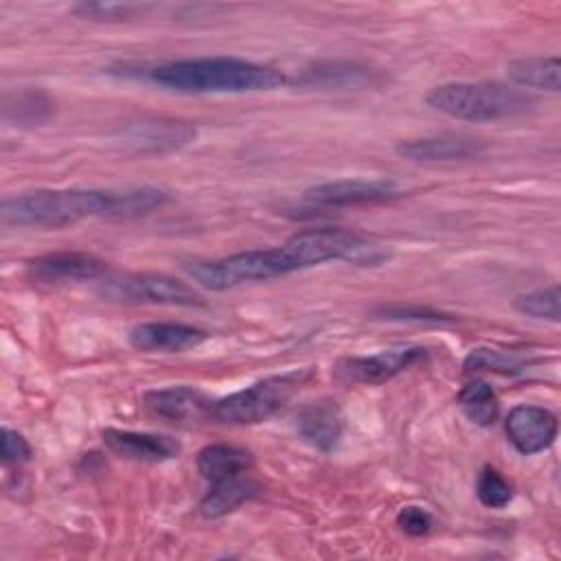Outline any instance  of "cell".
<instances>
[{"label": "cell", "instance_id": "ac0fdd59", "mask_svg": "<svg viewBox=\"0 0 561 561\" xmlns=\"http://www.w3.org/2000/svg\"><path fill=\"white\" fill-rule=\"evenodd\" d=\"M259 495H261V486L254 480L245 476H234L221 482H213V486L199 502V513L206 519H217L237 511L239 506H243L245 502Z\"/></svg>", "mask_w": 561, "mask_h": 561}, {"label": "cell", "instance_id": "52a82bcc", "mask_svg": "<svg viewBox=\"0 0 561 561\" xmlns=\"http://www.w3.org/2000/svg\"><path fill=\"white\" fill-rule=\"evenodd\" d=\"M197 136L195 125L175 118H140L131 121L114 134L123 151L140 156H160L191 145Z\"/></svg>", "mask_w": 561, "mask_h": 561}, {"label": "cell", "instance_id": "7402d4cb", "mask_svg": "<svg viewBox=\"0 0 561 561\" xmlns=\"http://www.w3.org/2000/svg\"><path fill=\"white\" fill-rule=\"evenodd\" d=\"M528 355L524 353H515V351H497V348H473L462 366L465 373H482V370H491V373H519L524 370V366H528Z\"/></svg>", "mask_w": 561, "mask_h": 561}, {"label": "cell", "instance_id": "277c9868", "mask_svg": "<svg viewBox=\"0 0 561 561\" xmlns=\"http://www.w3.org/2000/svg\"><path fill=\"white\" fill-rule=\"evenodd\" d=\"M425 103L451 118L471 123H495L517 118L533 110L535 99L497 81H449L434 85L425 94Z\"/></svg>", "mask_w": 561, "mask_h": 561}, {"label": "cell", "instance_id": "8992f818", "mask_svg": "<svg viewBox=\"0 0 561 561\" xmlns=\"http://www.w3.org/2000/svg\"><path fill=\"white\" fill-rule=\"evenodd\" d=\"M101 296L116 302L134 305H171V307H195L202 305V296L186 283L160 272H140L110 276L99 285Z\"/></svg>", "mask_w": 561, "mask_h": 561}, {"label": "cell", "instance_id": "e0dca14e", "mask_svg": "<svg viewBox=\"0 0 561 561\" xmlns=\"http://www.w3.org/2000/svg\"><path fill=\"white\" fill-rule=\"evenodd\" d=\"M252 462L254 458L248 449L237 445H226V443L206 445L204 449L197 451V458H195L197 471L208 482H221L234 476H243L252 467Z\"/></svg>", "mask_w": 561, "mask_h": 561}, {"label": "cell", "instance_id": "4fadbf2b", "mask_svg": "<svg viewBox=\"0 0 561 561\" xmlns=\"http://www.w3.org/2000/svg\"><path fill=\"white\" fill-rule=\"evenodd\" d=\"M142 403L153 416L171 423L210 421L215 405V401L195 386H169L147 390Z\"/></svg>", "mask_w": 561, "mask_h": 561}, {"label": "cell", "instance_id": "6da1fadb", "mask_svg": "<svg viewBox=\"0 0 561 561\" xmlns=\"http://www.w3.org/2000/svg\"><path fill=\"white\" fill-rule=\"evenodd\" d=\"M171 199L160 186L136 188H35L4 197L0 217L7 226L64 228L81 219H134Z\"/></svg>", "mask_w": 561, "mask_h": 561}, {"label": "cell", "instance_id": "603a6c76", "mask_svg": "<svg viewBox=\"0 0 561 561\" xmlns=\"http://www.w3.org/2000/svg\"><path fill=\"white\" fill-rule=\"evenodd\" d=\"M561 294L557 285L543 287V289H535V291H526L519 294L513 302V307L535 320H550V322H559L561 318V307H559Z\"/></svg>", "mask_w": 561, "mask_h": 561}, {"label": "cell", "instance_id": "7a4b0ae2", "mask_svg": "<svg viewBox=\"0 0 561 561\" xmlns=\"http://www.w3.org/2000/svg\"><path fill=\"white\" fill-rule=\"evenodd\" d=\"M149 79L164 90L184 94L265 92L291 83L285 72L272 66L221 55L160 64L149 72Z\"/></svg>", "mask_w": 561, "mask_h": 561}, {"label": "cell", "instance_id": "ba28073f", "mask_svg": "<svg viewBox=\"0 0 561 561\" xmlns=\"http://www.w3.org/2000/svg\"><path fill=\"white\" fill-rule=\"evenodd\" d=\"M427 348L423 346H394L373 355H348L337 359L333 375L342 383L379 386L416 362H423Z\"/></svg>", "mask_w": 561, "mask_h": 561}, {"label": "cell", "instance_id": "5bb4252c", "mask_svg": "<svg viewBox=\"0 0 561 561\" xmlns=\"http://www.w3.org/2000/svg\"><path fill=\"white\" fill-rule=\"evenodd\" d=\"M206 337L204 329L182 322H140L129 329V344L140 353H184Z\"/></svg>", "mask_w": 561, "mask_h": 561}, {"label": "cell", "instance_id": "9c48e42d", "mask_svg": "<svg viewBox=\"0 0 561 561\" xmlns=\"http://www.w3.org/2000/svg\"><path fill=\"white\" fill-rule=\"evenodd\" d=\"M403 195V188L390 180H333L309 186L305 191V199L316 206H373L388 204Z\"/></svg>", "mask_w": 561, "mask_h": 561}, {"label": "cell", "instance_id": "7c38bea8", "mask_svg": "<svg viewBox=\"0 0 561 561\" xmlns=\"http://www.w3.org/2000/svg\"><path fill=\"white\" fill-rule=\"evenodd\" d=\"M504 432L511 445L519 454L533 456L548 449L554 443L559 432V421L550 410L541 405L522 403L508 410V416L504 421Z\"/></svg>", "mask_w": 561, "mask_h": 561}, {"label": "cell", "instance_id": "9a60e30c", "mask_svg": "<svg viewBox=\"0 0 561 561\" xmlns=\"http://www.w3.org/2000/svg\"><path fill=\"white\" fill-rule=\"evenodd\" d=\"M103 445L127 460L138 462H164L180 454L182 445L164 434H149V432H131V430H103Z\"/></svg>", "mask_w": 561, "mask_h": 561}, {"label": "cell", "instance_id": "cb8c5ba5", "mask_svg": "<svg viewBox=\"0 0 561 561\" xmlns=\"http://www.w3.org/2000/svg\"><path fill=\"white\" fill-rule=\"evenodd\" d=\"M476 493L486 508H504L515 497V486L497 469L484 467L478 476Z\"/></svg>", "mask_w": 561, "mask_h": 561}, {"label": "cell", "instance_id": "d4e9b609", "mask_svg": "<svg viewBox=\"0 0 561 561\" xmlns=\"http://www.w3.org/2000/svg\"><path fill=\"white\" fill-rule=\"evenodd\" d=\"M151 9L149 4L138 2H79L72 7V13L85 20H99V22H112V20H127L142 11Z\"/></svg>", "mask_w": 561, "mask_h": 561}, {"label": "cell", "instance_id": "3957f363", "mask_svg": "<svg viewBox=\"0 0 561 561\" xmlns=\"http://www.w3.org/2000/svg\"><path fill=\"white\" fill-rule=\"evenodd\" d=\"M307 267H313V259L302 232H296L276 248L245 250L213 261H193L186 272L202 287L226 291L243 283L272 280Z\"/></svg>", "mask_w": 561, "mask_h": 561}, {"label": "cell", "instance_id": "8fae6325", "mask_svg": "<svg viewBox=\"0 0 561 561\" xmlns=\"http://www.w3.org/2000/svg\"><path fill=\"white\" fill-rule=\"evenodd\" d=\"M397 156L410 162L421 164H451L467 162L480 158L486 151V145L480 138L462 136V134H440V136H423L408 138L397 142Z\"/></svg>", "mask_w": 561, "mask_h": 561}, {"label": "cell", "instance_id": "30bf717a", "mask_svg": "<svg viewBox=\"0 0 561 561\" xmlns=\"http://www.w3.org/2000/svg\"><path fill=\"white\" fill-rule=\"evenodd\" d=\"M26 278L44 285H68L99 280L107 274V263L88 252H50L35 256L24 267Z\"/></svg>", "mask_w": 561, "mask_h": 561}, {"label": "cell", "instance_id": "44dd1931", "mask_svg": "<svg viewBox=\"0 0 561 561\" xmlns=\"http://www.w3.org/2000/svg\"><path fill=\"white\" fill-rule=\"evenodd\" d=\"M458 405L462 414L478 427H489L497 421L500 414V401L495 390L482 381L473 379L458 392Z\"/></svg>", "mask_w": 561, "mask_h": 561}, {"label": "cell", "instance_id": "4316f807", "mask_svg": "<svg viewBox=\"0 0 561 561\" xmlns=\"http://www.w3.org/2000/svg\"><path fill=\"white\" fill-rule=\"evenodd\" d=\"M33 456V449L28 445V440L18 434L15 430L2 427V462L7 467H18L28 462Z\"/></svg>", "mask_w": 561, "mask_h": 561}, {"label": "cell", "instance_id": "d6986e66", "mask_svg": "<svg viewBox=\"0 0 561 561\" xmlns=\"http://www.w3.org/2000/svg\"><path fill=\"white\" fill-rule=\"evenodd\" d=\"M506 75L519 88L546 92L561 90V64L557 55H530L513 59L506 66Z\"/></svg>", "mask_w": 561, "mask_h": 561}, {"label": "cell", "instance_id": "484cf974", "mask_svg": "<svg viewBox=\"0 0 561 561\" xmlns=\"http://www.w3.org/2000/svg\"><path fill=\"white\" fill-rule=\"evenodd\" d=\"M397 526L410 537H425L434 528V517L423 506H403L397 513Z\"/></svg>", "mask_w": 561, "mask_h": 561}, {"label": "cell", "instance_id": "2e32d148", "mask_svg": "<svg viewBox=\"0 0 561 561\" xmlns=\"http://www.w3.org/2000/svg\"><path fill=\"white\" fill-rule=\"evenodd\" d=\"M296 430L302 440L320 451H331L342 438L344 416L335 401L307 403L296 414Z\"/></svg>", "mask_w": 561, "mask_h": 561}, {"label": "cell", "instance_id": "5b68a950", "mask_svg": "<svg viewBox=\"0 0 561 561\" xmlns=\"http://www.w3.org/2000/svg\"><path fill=\"white\" fill-rule=\"evenodd\" d=\"M313 377L311 368H296L263 377L213 405L210 421L224 425H254L276 414Z\"/></svg>", "mask_w": 561, "mask_h": 561}, {"label": "cell", "instance_id": "ffe728a7", "mask_svg": "<svg viewBox=\"0 0 561 561\" xmlns=\"http://www.w3.org/2000/svg\"><path fill=\"white\" fill-rule=\"evenodd\" d=\"M370 81V72L355 64H342V61H327L316 64L311 68H305L300 79L296 83L309 85V88H351V85H364Z\"/></svg>", "mask_w": 561, "mask_h": 561}]
</instances>
